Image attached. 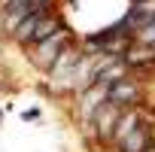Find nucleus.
Masks as SVG:
<instances>
[{
  "mask_svg": "<svg viewBox=\"0 0 155 152\" xmlns=\"http://www.w3.org/2000/svg\"><path fill=\"white\" fill-rule=\"evenodd\" d=\"M73 46V34H70V28H61L58 34H52L49 40H43V43H37V46H31L28 49V58H31V64L34 67H40V70H52V64L61 58V52L64 49H70Z\"/></svg>",
  "mask_w": 155,
  "mask_h": 152,
  "instance_id": "f257e3e1",
  "label": "nucleus"
},
{
  "mask_svg": "<svg viewBox=\"0 0 155 152\" xmlns=\"http://www.w3.org/2000/svg\"><path fill=\"white\" fill-rule=\"evenodd\" d=\"M85 58V49L79 46H70L61 52V58L52 64L49 70V79L58 85V88H73V76H76V67H79V61Z\"/></svg>",
  "mask_w": 155,
  "mask_h": 152,
  "instance_id": "f03ea898",
  "label": "nucleus"
},
{
  "mask_svg": "<svg viewBox=\"0 0 155 152\" xmlns=\"http://www.w3.org/2000/svg\"><path fill=\"white\" fill-rule=\"evenodd\" d=\"M122 113H125V110H119L116 104H110V101H107V104L94 113V119L88 122V131H91L101 143H113V134H116V125H119Z\"/></svg>",
  "mask_w": 155,
  "mask_h": 152,
  "instance_id": "7ed1b4c3",
  "label": "nucleus"
},
{
  "mask_svg": "<svg viewBox=\"0 0 155 152\" xmlns=\"http://www.w3.org/2000/svg\"><path fill=\"white\" fill-rule=\"evenodd\" d=\"M107 85H91V88H85V91H79L76 94V116H79V122H91L94 119V113L107 104Z\"/></svg>",
  "mask_w": 155,
  "mask_h": 152,
  "instance_id": "20e7f679",
  "label": "nucleus"
},
{
  "mask_svg": "<svg viewBox=\"0 0 155 152\" xmlns=\"http://www.w3.org/2000/svg\"><path fill=\"white\" fill-rule=\"evenodd\" d=\"M140 94H143L140 82H134L131 76H125V79H119L116 85H110V91H107V101H110V104H116L119 110H125V107L137 104V101H140Z\"/></svg>",
  "mask_w": 155,
  "mask_h": 152,
  "instance_id": "39448f33",
  "label": "nucleus"
},
{
  "mask_svg": "<svg viewBox=\"0 0 155 152\" xmlns=\"http://www.w3.org/2000/svg\"><path fill=\"white\" fill-rule=\"evenodd\" d=\"M116 149L119 152H152V128H149V122H140Z\"/></svg>",
  "mask_w": 155,
  "mask_h": 152,
  "instance_id": "423d86ee",
  "label": "nucleus"
},
{
  "mask_svg": "<svg viewBox=\"0 0 155 152\" xmlns=\"http://www.w3.org/2000/svg\"><path fill=\"white\" fill-rule=\"evenodd\" d=\"M122 61L128 64V67H146V64H155V49L152 46H143V43H131L128 49H125V55H122Z\"/></svg>",
  "mask_w": 155,
  "mask_h": 152,
  "instance_id": "0eeeda50",
  "label": "nucleus"
},
{
  "mask_svg": "<svg viewBox=\"0 0 155 152\" xmlns=\"http://www.w3.org/2000/svg\"><path fill=\"white\" fill-rule=\"evenodd\" d=\"M140 122H143V119H140V113H131V110H125V113H122V119H119V125H116L113 143L119 146V143H122V140H125V137H128V134H131V131H134Z\"/></svg>",
  "mask_w": 155,
  "mask_h": 152,
  "instance_id": "6e6552de",
  "label": "nucleus"
},
{
  "mask_svg": "<svg viewBox=\"0 0 155 152\" xmlns=\"http://www.w3.org/2000/svg\"><path fill=\"white\" fill-rule=\"evenodd\" d=\"M21 119H25V122H34V119H40V110H25Z\"/></svg>",
  "mask_w": 155,
  "mask_h": 152,
  "instance_id": "1a4fd4ad",
  "label": "nucleus"
},
{
  "mask_svg": "<svg viewBox=\"0 0 155 152\" xmlns=\"http://www.w3.org/2000/svg\"><path fill=\"white\" fill-rule=\"evenodd\" d=\"M0 119H3V113H0Z\"/></svg>",
  "mask_w": 155,
  "mask_h": 152,
  "instance_id": "9d476101",
  "label": "nucleus"
}]
</instances>
